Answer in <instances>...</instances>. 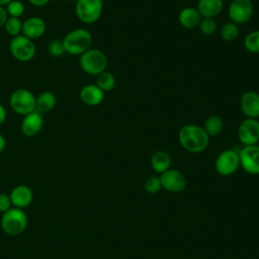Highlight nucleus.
I'll use <instances>...</instances> for the list:
<instances>
[{
  "mask_svg": "<svg viewBox=\"0 0 259 259\" xmlns=\"http://www.w3.org/2000/svg\"><path fill=\"white\" fill-rule=\"evenodd\" d=\"M6 117H7V111H6V108L4 107V105H3V104H1V103H0V126L5 122Z\"/></svg>",
  "mask_w": 259,
  "mask_h": 259,
  "instance_id": "nucleus-34",
  "label": "nucleus"
},
{
  "mask_svg": "<svg viewBox=\"0 0 259 259\" xmlns=\"http://www.w3.org/2000/svg\"><path fill=\"white\" fill-rule=\"evenodd\" d=\"M107 57L98 49H89L79 57V66L88 75L97 76L107 68Z\"/></svg>",
  "mask_w": 259,
  "mask_h": 259,
  "instance_id": "nucleus-4",
  "label": "nucleus"
},
{
  "mask_svg": "<svg viewBox=\"0 0 259 259\" xmlns=\"http://www.w3.org/2000/svg\"><path fill=\"white\" fill-rule=\"evenodd\" d=\"M224 8L223 0H198L196 9L202 18H214Z\"/></svg>",
  "mask_w": 259,
  "mask_h": 259,
  "instance_id": "nucleus-18",
  "label": "nucleus"
},
{
  "mask_svg": "<svg viewBox=\"0 0 259 259\" xmlns=\"http://www.w3.org/2000/svg\"><path fill=\"white\" fill-rule=\"evenodd\" d=\"M201 19V15L194 7H184L178 14V21L180 25L186 29H194L198 27Z\"/></svg>",
  "mask_w": 259,
  "mask_h": 259,
  "instance_id": "nucleus-19",
  "label": "nucleus"
},
{
  "mask_svg": "<svg viewBox=\"0 0 259 259\" xmlns=\"http://www.w3.org/2000/svg\"><path fill=\"white\" fill-rule=\"evenodd\" d=\"M9 196L12 206L20 209H24L29 206L33 200V192L31 188L24 184L14 186L11 189Z\"/></svg>",
  "mask_w": 259,
  "mask_h": 259,
  "instance_id": "nucleus-13",
  "label": "nucleus"
},
{
  "mask_svg": "<svg viewBox=\"0 0 259 259\" xmlns=\"http://www.w3.org/2000/svg\"><path fill=\"white\" fill-rule=\"evenodd\" d=\"M162 189L169 192H180L186 187V178L177 169H168L159 176Z\"/></svg>",
  "mask_w": 259,
  "mask_h": 259,
  "instance_id": "nucleus-12",
  "label": "nucleus"
},
{
  "mask_svg": "<svg viewBox=\"0 0 259 259\" xmlns=\"http://www.w3.org/2000/svg\"><path fill=\"white\" fill-rule=\"evenodd\" d=\"M199 31L204 35H211L218 28L217 22L213 18H202L198 25Z\"/></svg>",
  "mask_w": 259,
  "mask_h": 259,
  "instance_id": "nucleus-29",
  "label": "nucleus"
},
{
  "mask_svg": "<svg viewBox=\"0 0 259 259\" xmlns=\"http://www.w3.org/2000/svg\"><path fill=\"white\" fill-rule=\"evenodd\" d=\"M47 50H48L49 55L54 57V58H60V57H62L66 54L62 39H57V38L52 39L48 44Z\"/></svg>",
  "mask_w": 259,
  "mask_h": 259,
  "instance_id": "nucleus-28",
  "label": "nucleus"
},
{
  "mask_svg": "<svg viewBox=\"0 0 259 259\" xmlns=\"http://www.w3.org/2000/svg\"><path fill=\"white\" fill-rule=\"evenodd\" d=\"M9 51L15 60L19 62H29L34 58L36 48L33 40L19 34L11 38Z\"/></svg>",
  "mask_w": 259,
  "mask_h": 259,
  "instance_id": "nucleus-7",
  "label": "nucleus"
},
{
  "mask_svg": "<svg viewBox=\"0 0 259 259\" xmlns=\"http://www.w3.org/2000/svg\"><path fill=\"white\" fill-rule=\"evenodd\" d=\"M5 8L9 17H17V18H20V16H22L25 10L24 4L20 0H12L5 6Z\"/></svg>",
  "mask_w": 259,
  "mask_h": 259,
  "instance_id": "nucleus-27",
  "label": "nucleus"
},
{
  "mask_svg": "<svg viewBox=\"0 0 259 259\" xmlns=\"http://www.w3.org/2000/svg\"><path fill=\"white\" fill-rule=\"evenodd\" d=\"M62 40L66 54L80 57L86 51L91 49L93 37L89 30L77 27L70 30Z\"/></svg>",
  "mask_w": 259,
  "mask_h": 259,
  "instance_id": "nucleus-2",
  "label": "nucleus"
},
{
  "mask_svg": "<svg viewBox=\"0 0 259 259\" xmlns=\"http://www.w3.org/2000/svg\"><path fill=\"white\" fill-rule=\"evenodd\" d=\"M69 1H75V2H76V1H78V0H69Z\"/></svg>",
  "mask_w": 259,
  "mask_h": 259,
  "instance_id": "nucleus-37",
  "label": "nucleus"
},
{
  "mask_svg": "<svg viewBox=\"0 0 259 259\" xmlns=\"http://www.w3.org/2000/svg\"><path fill=\"white\" fill-rule=\"evenodd\" d=\"M151 167L152 169L158 173L162 174L166 170L170 169L171 167V157L165 151H156L151 157Z\"/></svg>",
  "mask_w": 259,
  "mask_h": 259,
  "instance_id": "nucleus-21",
  "label": "nucleus"
},
{
  "mask_svg": "<svg viewBox=\"0 0 259 259\" xmlns=\"http://www.w3.org/2000/svg\"><path fill=\"white\" fill-rule=\"evenodd\" d=\"M103 11V0H78L75 4V13L78 19L85 24L96 22Z\"/></svg>",
  "mask_w": 259,
  "mask_h": 259,
  "instance_id": "nucleus-6",
  "label": "nucleus"
},
{
  "mask_svg": "<svg viewBox=\"0 0 259 259\" xmlns=\"http://www.w3.org/2000/svg\"><path fill=\"white\" fill-rule=\"evenodd\" d=\"M240 167L239 153L232 149L221 152L214 162L217 172L222 176H230L234 174Z\"/></svg>",
  "mask_w": 259,
  "mask_h": 259,
  "instance_id": "nucleus-9",
  "label": "nucleus"
},
{
  "mask_svg": "<svg viewBox=\"0 0 259 259\" xmlns=\"http://www.w3.org/2000/svg\"><path fill=\"white\" fill-rule=\"evenodd\" d=\"M57 96L52 91H42L35 96V110L39 113H46L55 108Z\"/></svg>",
  "mask_w": 259,
  "mask_h": 259,
  "instance_id": "nucleus-20",
  "label": "nucleus"
},
{
  "mask_svg": "<svg viewBox=\"0 0 259 259\" xmlns=\"http://www.w3.org/2000/svg\"><path fill=\"white\" fill-rule=\"evenodd\" d=\"M178 141L181 147L190 153H201L209 144V136L202 126L185 124L178 132Z\"/></svg>",
  "mask_w": 259,
  "mask_h": 259,
  "instance_id": "nucleus-1",
  "label": "nucleus"
},
{
  "mask_svg": "<svg viewBox=\"0 0 259 259\" xmlns=\"http://www.w3.org/2000/svg\"><path fill=\"white\" fill-rule=\"evenodd\" d=\"M44 126V117L38 111H32L23 116L20 131L26 137H34L40 133Z\"/></svg>",
  "mask_w": 259,
  "mask_h": 259,
  "instance_id": "nucleus-14",
  "label": "nucleus"
},
{
  "mask_svg": "<svg viewBox=\"0 0 259 259\" xmlns=\"http://www.w3.org/2000/svg\"><path fill=\"white\" fill-rule=\"evenodd\" d=\"M244 48L251 54H259V29L249 32L243 40Z\"/></svg>",
  "mask_w": 259,
  "mask_h": 259,
  "instance_id": "nucleus-24",
  "label": "nucleus"
},
{
  "mask_svg": "<svg viewBox=\"0 0 259 259\" xmlns=\"http://www.w3.org/2000/svg\"><path fill=\"white\" fill-rule=\"evenodd\" d=\"M8 13L6 11V8L3 6H0V28L4 26L7 18H8Z\"/></svg>",
  "mask_w": 259,
  "mask_h": 259,
  "instance_id": "nucleus-32",
  "label": "nucleus"
},
{
  "mask_svg": "<svg viewBox=\"0 0 259 259\" xmlns=\"http://www.w3.org/2000/svg\"><path fill=\"white\" fill-rule=\"evenodd\" d=\"M95 84L99 87L104 93L112 90L115 86V77L112 73L108 71H103L96 76Z\"/></svg>",
  "mask_w": 259,
  "mask_h": 259,
  "instance_id": "nucleus-23",
  "label": "nucleus"
},
{
  "mask_svg": "<svg viewBox=\"0 0 259 259\" xmlns=\"http://www.w3.org/2000/svg\"><path fill=\"white\" fill-rule=\"evenodd\" d=\"M12 207V203L10 200V196L7 193H0V212L4 213L8 209Z\"/></svg>",
  "mask_w": 259,
  "mask_h": 259,
  "instance_id": "nucleus-31",
  "label": "nucleus"
},
{
  "mask_svg": "<svg viewBox=\"0 0 259 259\" xmlns=\"http://www.w3.org/2000/svg\"><path fill=\"white\" fill-rule=\"evenodd\" d=\"M28 219L27 214L23 209L11 207L4 213L0 221L3 232L8 236H18L27 227Z\"/></svg>",
  "mask_w": 259,
  "mask_h": 259,
  "instance_id": "nucleus-3",
  "label": "nucleus"
},
{
  "mask_svg": "<svg viewBox=\"0 0 259 259\" xmlns=\"http://www.w3.org/2000/svg\"><path fill=\"white\" fill-rule=\"evenodd\" d=\"M221 36L224 40L226 41H233L235 40L240 33V29H239V25L229 21L226 22L222 27H221Z\"/></svg>",
  "mask_w": 259,
  "mask_h": 259,
  "instance_id": "nucleus-25",
  "label": "nucleus"
},
{
  "mask_svg": "<svg viewBox=\"0 0 259 259\" xmlns=\"http://www.w3.org/2000/svg\"><path fill=\"white\" fill-rule=\"evenodd\" d=\"M238 139L244 146L257 145L259 142V120L256 118H245L239 124Z\"/></svg>",
  "mask_w": 259,
  "mask_h": 259,
  "instance_id": "nucleus-11",
  "label": "nucleus"
},
{
  "mask_svg": "<svg viewBox=\"0 0 259 259\" xmlns=\"http://www.w3.org/2000/svg\"><path fill=\"white\" fill-rule=\"evenodd\" d=\"M254 14L252 0H233L228 7L230 21L241 25L247 23Z\"/></svg>",
  "mask_w": 259,
  "mask_h": 259,
  "instance_id": "nucleus-8",
  "label": "nucleus"
},
{
  "mask_svg": "<svg viewBox=\"0 0 259 259\" xmlns=\"http://www.w3.org/2000/svg\"><path fill=\"white\" fill-rule=\"evenodd\" d=\"M238 153L240 167L248 174L259 175V146H244Z\"/></svg>",
  "mask_w": 259,
  "mask_h": 259,
  "instance_id": "nucleus-10",
  "label": "nucleus"
},
{
  "mask_svg": "<svg viewBox=\"0 0 259 259\" xmlns=\"http://www.w3.org/2000/svg\"><path fill=\"white\" fill-rule=\"evenodd\" d=\"M9 105L15 113L24 116L35 111V96L27 89H16L10 94Z\"/></svg>",
  "mask_w": 259,
  "mask_h": 259,
  "instance_id": "nucleus-5",
  "label": "nucleus"
},
{
  "mask_svg": "<svg viewBox=\"0 0 259 259\" xmlns=\"http://www.w3.org/2000/svg\"><path fill=\"white\" fill-rule=\"evenodd\" d=\"M240 107L247 118L259 117V93L256 91H246L240 99Z\"/></svg>",
  "mask_w": 259,
  "mask_h": 259,
  "instance_id": "nucleus-16",
  "label": "nucleus"
},
{
  "mask_svg": "<svg viewBox=\"0 0 259 259\" xmlns=\"http://www.w3.org/2000/svg\"><path fill=\"white\" fill-rule=\"evenodd\" d=\"M3 28L5 29L6 33L14 37L16 35L21 34L22 21L20 20V18H17V17H8Z\"/></svg>",
  "mask_w": 259,
  "mask_h": 259,
  "instance_id": "nucleus-26",
  "label": "nucleus"
},
{
  "mask_svg": "<svg viewBox=\"0 0 259 259\" xmlns=\"http://www.w3.org/2000/svg\"><path fill=\"white\" fill-rule=\"evenodd\" d=\"M80 100L88 106H97L104 99V92L96 84H87L79 92Z\"/></svg>",
  "mask_w": 259,
  "mask_h": 259,
  "instance_id": "nucleus-17",
  "label": "nucleus"
},
{
  "mask_svg": "<svg viewBox=\"0 0 259 259\" xmlns=\"http://www.w3.org/2000/svg\"><path fill=\"white\" fill-rule=\"evenodd\" d=\"M51 0H28V2L32 5V6H35V7H44L46 6L47 4H49Z\"/></svg>",
  "mask_w": 259,
  "mask_h": 259,
  "instance_id": "nucleus-33",
  "label": "nucleus"
},
{
  "mask_svg": "<svg viewBox=\"0 0 259 259\" xmlns=\"http://www.w3.org/2000/svg\"><path fill=\"white\" fill-rule=\"evenodd\" d=\"M47 30L45 20L38 16H31L22 21L21 34L31 40L41 37Z\"/></svg>",
  "mask_w": 259,
  "mask_h": 259,
  "instance_id": "nucleus-15",
  "label": "nucleus"
},
{
  "mask_svg": "<svg viewBox=\"0 0 259 259\" xmlns=\"http://www.w3.org/2000/svg\"><path fill=\"white\" fill-rule=\"evenodd\" d=\"M5 148H6V140H5L4 136L0 134V154L4 152Z\"/></svg>",
  "mask_w": 259,
  "mask_h": 259,
  "instance_id": "nucleus-35",
  "label": "nucleus"
},
{
  "mask_svg": "<svg viewBox=\"0 0 259 259\" xmlns=\"http://www.w3.org/2000/svg\"><path fill=\"white\" fill-rule=\"evenodd\" d=\"M12 0H0V6L5 7L9 2H11Z\"/></svg>",
  "mask_w": 259,
  "mask_h": 259,
  "instance_id": "nucleus-36",
  "label": "nucleus"
},
{
  "mask_svg": "<svg viewBox=\"0 0 259 259\" xmlns=\"http://www.w3.org/2000/svg\"><path fill=\"white\" fill-rule=\"evenodd\" d=\"M145 190L148 193L151 194H155L158 193L161 189H162V185H161V181L159 176H150L147 178V180L145 181Z\"/></svg>",
  "mask_w": 259,
  "mask_h": 259,
  "instance_id": "nucleus-30",
  "label": "nucleus"
},
{
  "mask_svg": "<svg viewBox=\"0 0 259 259\" xmlns=\"http://www.w3.org/2000/svg\"><path fill=\"white\" fill-rule=\"evenodd\" d=\"M202 127L209 136V138L215 137L222 133L224 128V121L219 115H210L205 119Z\"/></svg>",
  "mask_w": 259,
  "mask_h": 259,
  "instance_id": "nucleus-22",
  "label": "nucleus"
}]
</instances>
